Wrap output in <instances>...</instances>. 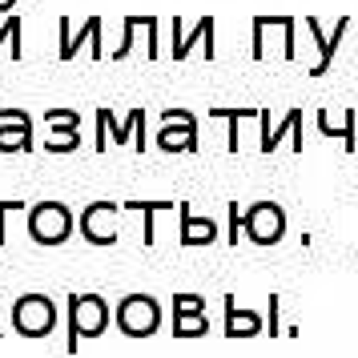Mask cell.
Segmentation results:
<instances>
[{"mask_svg":"<svg viewBox=\"0 0 358 358\" xmlns=\"http://www.w3.org/2000/svg\"><path fill=\"white\" fill-rule=\"evenodd\" d=\"M13 8H17V0H0V13H4V17H8Z\"/></svg>","mask_w":358,"mask_h":358,"instance_id":"obj_27","label":"cell"},{"mask_svg":"<svg viewBox=\"0 0 358 358\" xmlns=\"http://www.w3.org/2000/svg\"><path fill=\"white\" fill-rule=\"evenodd\" d=\"M141 29H145V57L157 61L162 57V41H157V17H141Z\"/></svg>","mask_w":358,"mask_h":358,"instance_id":"obj_22","label":"cell"},{"mask_svg":"<svg viewBox=\"0 0 358 358\" xmlns=\"http://www.w3.org/2000/svg\"><path fill=\"white\" fill-rule=\"evenodd\" d=\"M213 24H217L213 17H201L194 29H185V24L173 17V61H185V57L194 52V45H201V57L213 61V57H217V52H213Z\"/></svg>","mask_w":358,"mask_h":358,"instance_id":"obj_10","label":"cell"},{"mask_svg":"<svg viewBox=\"0 0 358 358\" xmlns=\"http://www.w3.org/2000/svg\"><path fill=\"white\" fill-rule=\"evenodd\" d=\"M121 210H125V213H141V217H145V245H153V242H157L153 222H157V213L173 210V201H141V197H129V201H121Z\"/></svg>","mask_w":358,"mask_h":358,"instance_id":"obj_19","label":"cell"},{"mask_svg":"<svg viewBox=\"0 0 358 358\" xmlns=\"http://www.w3.org/2000/svg\"><path fill=\"white\" fill-rule=\"evenodd\" d=\"M20 33H24V17H20V13H8V17L0 20V49H8L13 61L24 57V41H20Z\"/></svg>","mask_w":358,"mask_h":358,"instance_id":"obj_20","label":"cell"},{"mask_svg":"<svg viewBox=\"0 0 358 358\" xmlns=\"http://www.w3.org/2000/svg\"><path fill=\"white\" fill-rule=\"evenodd\" d=\"M178 217H181V238H178L181 245H213L217 242V222L194 213L189 201H178Z\"/></svg>","mask_w":358,"mask_h":358,"instance_id":"obj_13","label":"cell"},{"mask_svg":"<svg viewBox=\"0 0 358 358\" xmlns=\"http://www.w3.org/2000/svg\"><path fill=\"white\" fill-rule=\"evenodd\" d=\"M262 330H266V318L258 310H242L238 298L226 294V338H254Z\"/></svg>","mask_w":358,"mask_h":358,"instance_id":"obj_16","label":"cell"},{"mask_svg":"<svg viewBox=\"0 0 358 358\" xmlns=\"http://www.w3.org/2000/svg\"><path fill=\"white\" fill-rule=\"evenodd\" d=\"M20 210H29L20 197H8V201H0V245H4V217H8V213H20Z\"/></svg>","mask_w":358,"mask_h":358,"instance_id":"obj_25","label":"cell"},{"mask_svg":"<svg viewBox=\"0 0 358 358\" xmlns=\"http://www.w3.org/2000/svg\"><path fill=\"white\" fill-rule=\"evenodd\" d=\"M77 226H81L85 242L89 245H113L121 238V201H89L77 217Z\"/></svg>","mask_w":358,"mask_h":358,"instance_id":"obj_5","label":"cell"},{"mask_svg":"<svg viewBox=\"0 0 358 358\" xmlns=\"http://www.w3.org/2000/svg\"><path fill=\"white\" fill-rule=\"evenodd\" d=\"M0 338H4V326H0Z\"/></svg>","mask_w":358,"mask_h":358,"instance_id":"obj_28","label":"cell"},{"mask_svg":"<svg viewBox=\"0 0 358 358\" xmlns=\"http://www.w3.org/2000/svg\"><path fill=\"white\" fill-rule=\"evenodd\" d=\"M24 213H29V238L36 245H65L73 238V229H77V213L57 197L33 201Z\"/></svg>","mask_w":358,"mask_h":358,"instance_id":"obj_2","label":"cell"},{"mask_svg":"<svg viewBox=\"0 0 358 358\" xmlns=\"http://www.w3.org/2000/svg\"><path fill=\"white\" fill-rule=\"evenodd\" d=\"M157 129V149L165 153H194L197 149V117L189 109H165Z\"/></svg>","mask_w":358,"mask_h":358,"instance_id":"obj_8","label":"cell"},{"mask_svg":"<svg viewBox=\"0 0 358 358\" xmlns=\"http://www.w3.org/2000/svg\"><path fill=\"white\" fill-rule=\"evenodd\" d=\"M210 334L206 298L201 294H173V338H201Z\"/></svg>","mask_w":358,"mask_h":358,"instance_id":"obj_9","label":"cell"},{"mask_svg":"<svg viewBox=\"0 0 358 358\" xmlns=\"http://www.w3.org/2000/svg\"><path fill=\"white\" fill-rule=\"evenodd\" d=\"M346 29H350V20L342 17V20H334V36H326L322 33V20H314V17H306V33L314 36V45H318V61H314V77H322L326 69H330V61H334V49H338V41L346 36Z\"/></svg>","mask_w":358,"mask_h":358,"instance_id":"obj_15","label":"cell"},{"mask_svg":"<svg viewBox=\"0 0 358 358\" xmlns=\"http://www.w3.org/2000/svg\"><path fill=\"white\" fill-rule=\"evenodd\" d=\"M229 238H226V242L229 245H238V229H242V206H238V201H229Z\"/></svg>","mask_w":358,"mask_h":358,"instance_id":"obj_24","label":"cell"},{"mask_svg":"<svg viewBox=\"0 0 358 358\" xmlns=\"http://www.w3.org/2000/svg\"><path fill=\"white\" fill-rule=\"evenodd\" d=\"M65 322H69V334H65V350L77 355L81 338H101L109 322H113V306L101 298V294H81L73 290L65 298Z\"/></svg>","mask_w":358,"mask_h":358,"instance_id":"obj_1","label":"cell"},{"mask_svg":"<svg viewBox=\"0 0 358 358\" xmlns=\"http://www.w3.org/2000/svg\"><path fill=\"white\" fill-rule=\"evenodd\" d=\"M113 322L125 338H149L162 330V302L145 290H133L113 306Z\"/></svg>","mask_w":358,"mask_h":358,"instance_id":"obj_3","label":"cell"},{"mask_svg":"<svg viewBox=\"0 0 358 358\" xmlns=\"http://www.w3.org/2000/svg\"><path fill=\"white\" fill-rule=\"evenodd\" d=\"M133 41H137V17H125V36H121L117 52H109V57H113V61H125L133 52Z\"/></svg>","mask_w":358,"mask_h":358,"instance_id":"obj_23","label":"cell"},{"mask_svg":"<svg viewBox=\"0 0 358 358\" xmlns=\"http://www.w3.org/2000/svg\"><path fill=\"white\" fill-rule=\"evenodd\" d=\"M81 45H93V61L105 57V52H101V17H89L81 33H73L69 20H61V52H57V57H61V61H73Z\"/></svg>","mask_w":358,"mask_h":358,"instance_id":"obj_14","label":"cell"},{"mask_svg":"<svg viewBox=\"0 0 358 358\" xmlns=\"http://www.w3.org/2000/svg\"><path fill=\"white\" fill-rule=\"evenodd\" d=\"M242 229L254 245H274L286 234V210L278 201H254L242 210Z\"/></svg>","mask_w":358,"mask_h":358,"instance_id":"obj_6","label":"cell"},{"mask_svg":"<svg viewBox=\"0 0 358 358\" xmlns=\"http://www.w3.org/2000/svg\"><path fill=\"white\" fill-rule=\"evenodd\" d=\"M33 149V117L24 109H0V153H29Z\"/></svg>","mask_w":358,"mask_h":358,"instance_id":"obj_11","label":"cell"},{"mask_svg":"<svg viewBox=\"0 0 358 358\" xmlns=\"http://www.w3.org/2000/svg\"><path fill=\"white\" fill-rule=\"evenodd\" d=\"M210 117H222L229 125V153H238V125L242 117H258V109H210Z\"/></svg>","mask_w":358,"mask_h":358,"instance_id":"obj_21","label":"cell"},{"mask_svg":"<svg viewBox=\"0 0 358 358\" xmlns=\"http://www.w3.org/2000/svg\"><path fill=\"white\" fill-rule=\"evenodd\" d=\"M109 137H113L117 145H129V137H133L137 153H145V109H133L129 121H117L113 109L101 105L97 109V153L109 145Z\"/></svg>","mask_w":358,"mask_h":358,"instance_id":"obj_7","label":"cell"},{"mask_svg":"<svg viewBox=\"0 0 358 358\" xmlns=\"http://www.w3.org/2000/svg\"><path fill=\"white\" fill-rule=\"evenodd\" d=\"M8 314H13V330H17L20 338H49L52 330H57V318H61L57 302L41 290L20 294Z\"/></svg>","mask_w":358,"mask_h":358,"instance_id":"obj_4","label":"cell"},{"mask_svg":"<svg viewBox=\"0 0 358 358\" xmlns=\"http://www.w3.org/2000/svg\"><path fill=\"white\" fill-rule=\"evenodd\" d=\"M286 133H294V149L302 153V109H290V113L282 117V125H278V129H266V133H262V153H274L278 141H282Z\"/></svg>","mask_w":358,"mask_h":358,"instance_id":"obj_17","label":"cell"},{"mask_svg":"<svg viewBox=\"0 0 358 358\" xmlns=\"http://www.w3.org/2000/svg\"><path fill=\"white\" fill-rule=\"evenodd\" d=\"M278 306H282V298H278V294H270V318H266V330H270V338H274V334H282V326H278Z\"/></svg>","mask_w":358,"mask_h":358,"instance_id":"obj_26","label":"cell"},{"mask_svg":"<svg viewBox=\"0 0 358 358\" xmlns=\"http://www.w3.org/2000/svg\"><path fill=\"white\" fill-rule=\"evenodd\" d=\"M355 125H358L355 109H346L338 121H330V113H318V129H322L326 137H338L342 145H346V153H355Z\"/></svg>","mask_w":358,"mask_h":358,"instance_id":"obj_18","label":"cell"},{"mask_svg":"<svg viewBox=\"0 0 358 358\" xmlns=\"http://www.w3.org/2000/svg\"><path fill=\"white\" fill-rule=\"evenodd\" d=\"M45 121L52 125V137L45 141V153H73L81 145V117L73 109H49Z\"/></svg>","mask_w":358,"mask_h":358,"instance_id":"obj_12","label":"cell"}]
</instances>
